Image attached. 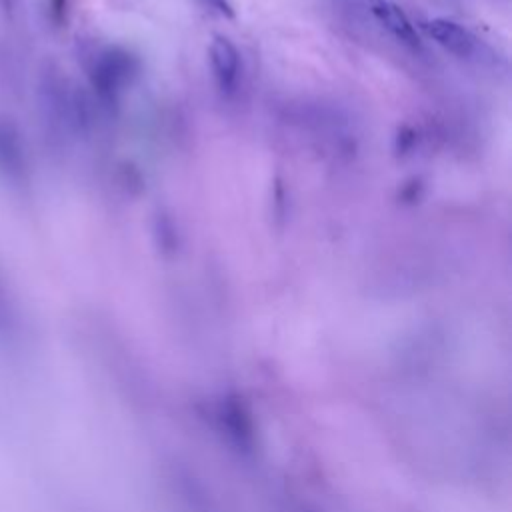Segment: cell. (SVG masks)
<instances>
[{"label": "cell", "mask_w": 512, "mask_h": 512, "mask_svg": "<svg viewBox=\"0 0 512 512\" xmlns=\"http://www.w3.org/2000/svg\"><path fill=\"white\" fill-rule=\"evenodd\" d=\"M368 10L372 18L402 46L410 50L420 48V36L408 18V14L392 0H368Z\"/></svg>", "instance_id": "obj_2"}, {"label": "cell", "mask_w": 512, "mask_h": 512, "mask_svg": "<svg viewBox=\"0 0 512 512\" xmlns=\"http://www.w3.org/2000/svg\"><path fill=\"white\" fill-rule=\"evenodd\" d=\"M212 76L224 94H232L240 76V54L236 46L222 34H216L208 48Z\"/></svg>", "instance_id": "obj_3"}, {"label": "cell", "mask_w": 512, "mask_h": 512, "mask_svg": "<svg viewBox=\"0 0 512 512\" xmlns=\"http://www.w3.org/2000/svg\"><path fill=\"white\" fill-rule=\"evenodd\" d=\"M136 72L138 60L130 52L122 48H106L96 56L90 76L100 98L106 102H116Z\"/></svg>", "instance_id": "obj_1"}, {"label": "cell", "mask_w": 512, "mask_h": 512, "mask_svg": "<svg viewBox=\"0 0 512 512\" xmlns=\"http://www.w3.org/2000/svg\"><path fill=\"white\" fill-rule=\"evenodd\" d=\"M424 30L438 46L458 58H470L476 52L478 42L474 34L450 18H432L424 22Z\"/></svg>", "instance_id": "obj_4"}]
</instances>
